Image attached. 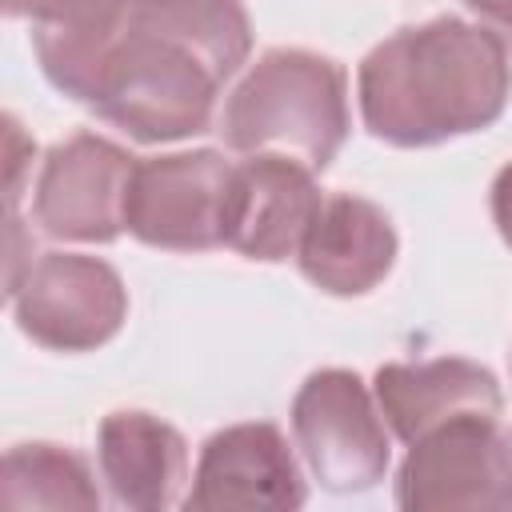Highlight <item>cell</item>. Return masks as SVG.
Wrapping results in <instances>:
<instances>
[{
    "label": "cell",
    "instance_id": "cell-1",
    "mask_svg": "<svg viewBox=\"0 0 512 512\" xmlns=\"http://www.w3.org/2000/svg\"><path fill=\"white\" fill-rule=\"evenodd\" d=\"M248 52L252 24L240 0H136L88 108L140 144L200 136Z\"/></svg>",
    "mask_w": 512,
    "mask_h": 512
},
{
    "label": "cell",
    "instance_id": "cell-2",
    "mask_svg": "<svg viewBox=\"0 0 512 512\" xmlns=\"http://www.w3.org/2000/svg\"><path fill=\"white\" fill-rule=\"evenodd\" d=\"M364 128L392 148H432L500 120L512 92L508 44L460 16L380 40L360 64Z\"/></svg>",
    "mask_w": 512,
    "mask_h": 512
},
{
    "label": "cell",
    "instance_id": "cell-3",
    "mask_svg": "<svg viewBox=\"0 0 512 512\" xmlns=\"http://www.w3.org/2000/svg\"><path fill=\"white\" fill-rule=\"evenodd\" d=\"M220 136L232 152H276L324 172L348 136L344 68L308 48L264 52L232 88Z\"/></svg>",
    "mask_w": 512,
    "mask_h": 512
},
{
    "label": "cell",
    "instance_id": "cell-4",
    "mask_svg": "<svg viewBox=\"0 0 512 512\" xmlns=\"http://www.w3.org/2000/svg\"><path fill=\"white\" fill-rule=\"evenodd\" d=\"M396 504L408 512L512 508V432L504 412H464L416 436L396 472Z\"/></svg>",
    "mask_w": 512,
    "mask_h": 512
},
{
    "label": "cell",
    "instance_id": "cell-5",
    "mask_svg": "<svg viewBox=\"0 0 512 512\" xmlns=\"http://www.w3.org/2000/svg\"><path fill=\"white\" fill-rule=\"evenodd\" d=\"M296 448L328 492H368L388 472L384 412H376L364 380L348 368L312 372L292 400Z\"/></svg>",
    "mask_w": 512,
    "mask_h": 512
},
{
    "label": "cell",
    "instance_id": "cell-6",
    "mask_svg": "<svg viewBox=\"0 0 512 512\" xmlns=\"http://www.w3.org/2000/svg\"><path fill=\"white\" fill-rule=\"evenodd\" d=\"M8 300L20 332L52 352H92L108 344L128 316L120 272L80 252L40 256Z\"/></svg>",
    "mask_w": 512,
    "mask_h": 512
},
{
    "label": "cell",
    "instance_id": "cell-7",
    "mask_svg": "<svg viewBox=\"0 0 512 512\" xmlns=\"http://www.w3.org/2000/svg\"><path fill=\"white\" fill-rule=\"evenodd\" d=\"M232 160L212 148L136 160L124 228L164 252H208L224 244Z\"/></svg>",
    "mask_w": 512,
    "mask_h": 512
},
{
    "label": "cell",
    "instance_id": "cell-8",
    "mask_svg": "<svg viewBox=\"0 0 512 512\" xmlns=\"http://www.w3.org/2000/svg\"><path fill=\"white\" fill-rule=\"evenodd\" d=\"M136 156L108 136L76 132L48 148L32 216L52 240L72 244H112L124 232V208L132 188Z\"/></svg>",
    "mask_w": 512,
    "mask_h": 512
},
{
    "label": "cell",
    "instance_id": "cell-9",
    "mask_svg": "<svg viewBox=\"0 0 512 512\" xmlns=\"http://www.w3.org/2000/svg\"><path fill=\"white\" fill-rule=\"evenodd\" d=\"M308 500L300 464L276 424H232L204 440L184 508L288 512Z\"/></svg>",
    "mask_w": 512,
    "mask_h": 512
},
{
    "label": "cell",
    "instance_id": "cell-10",
    "mask_svg": "<svg viewBox=\"0 0 512 512\" xmlns=\"http://www.w3.org/2000/svg\"><path fill=\"white\" fill-rule=\"evenodd\" d=\"M324 196L312 168L276 152H256L232 164L224 204V244L248 260H288L300 252Z\"/></svg>",
    "mask_w": 512,
    "mask_h": 512
},
{
    "label": "cell",
    "instance_id": "cell-11",
    "mask_svg": "<svg viewBox=\"0 0 512 512\" xmlns=\"http://www.w3.org/2000/svg\"><path fill=\"white\" fill-rule=\"evenodd\" d=\"M132 8L136 0H4L12 20L32 24V48L48 84L76 104L92 100Z\"/></svg>",
    "mask_w": 512,
    "mask_h": 512
},
{
    "label": "cell",
    "instance_id": "cell-12",
    "mask_svg": "<svg viewBox=\"0 0 512 512\" xmlns=\"http://www.w3.org/2000/svg\"><path fill=\"white\" fill-rule=\"evenodd\" d=\"M396 260L388 212L364 196H328L296 252L300 272L328 296L372 292Z\"/></svg>",
    "mask_w": 512,
    "mask_h": 512
},
{
    "label": "cell",
    "instance_id": "cell-13",
    "mask_svg": "<svg viewBox=\"0 0 512 512\" xmlns=\"http://www.w3.org/2000/svg\"><path fill=\"white\" fill-rule=\"evenodd\" d=\"M100 476L120 508L164 512L188 480L184 436L152 412H112L96 432Z\"/></svg>",
    "mask_w": 512,
    "mask_h": 512
},
{
    "label": "cell",
    "instance_id": "cell-14",
    "mask_svg": "<svg viewBox=\"0 0 512 512\" xmlns=\"http://www.w3.org/2000/svg\"><path fill=\"white\" fill-rule=\"evenodd\" d=\"M376 404L384 412V424L404 444H412L452 416L504 412V392L484 364L436 356L416 364H384L376 372Z\"/></svg>",
    "mask_w": 512,
    "mask_h": 512
},
{
    "label": "cell",
    "instance_id": "cell-15",
    "mask_svg": "<svg viewBox=\"0 0 512 512\" xmlns=\"http://www.w3.org/2000/svg\"><path fill=\"white\" fill-rule=\"evenodd\" d=\"M4 508H100V492L72 448L16 444L4 456Z\"/></svg>",
    "mask_w": 512,
    "mask_h": 512
},
{
    "label": "cell",
    "instance_id": "cell-16",
    "mask_svg": "<svg viewBox=\"0 0 512 512\" xmlns=\"http://www.w3.org/2000/svg\"><path fill=\"white\" fill-rule=\"evenodd\" d=\"M4 136H8V184H4V200H8V212H16V204H20V176H24L28 160H32V140L20 132L16 116L4 120Z\"/></svg>",
    "mask_w": 512,
    "mask_h": 512
},
{
    "label": "cell",
    "instance_id": "cell-17",
    "mask_svg": "<svg viewBox=\"0 0 512 512\" xmlns=\"http://www.w3.org/2000/svg\"><path fill=\"white\" fill-rule=\"evenodd\" d=\"M492 220H496L504 244L512 248V164H504L492 180Z\"/></svg>",
    "mask_w": 512,
    "mask_h": 512
},
{
    "label": "cell",
    "instance_id": "cell-18",
    "mask_svg": "<svg viewBox=\"0 0 512 512\" xmlns=\"http://www.w3.org/2000/svg\"><path fill=\"white\" fill-rule=\"evenodd\" d=\"M464 4L484 20V28H492L512 48V0H464Z\"/></svg>",
    "mask_w": 512,
    "mask_h": 512
}]
</instances>
